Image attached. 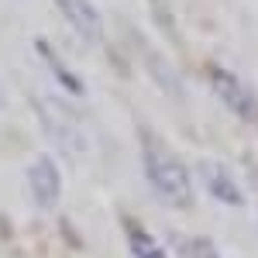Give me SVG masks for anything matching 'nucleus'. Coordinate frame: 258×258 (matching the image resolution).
<instances>
[{
	"instance_id": "obj_5",
	"label": "nucleus",
	"mask_w": 258,
	"mask_h": 258,
	"mask_svg": "<svg viewBox=\"0 0 258 258\" xmlns=\"http://www.w3.org/2000/svg\"><path fill=\"white\" fill-rule=\"evenodd\" d=\"M62 21L80 35L83 41H100L103 38V18H100L93 0H55Z\"/></svg>"
},
{
	"instance_id": "obj_7",
	"label": "nucleus",
	"mask_w": 258,
	"mask_h": 258,
	"mask_svg": "<svg viewBox=\"0 0 258 258\" xmlns=\"http://www.w3.org/2000/svg\"><path fill=\"white\" fill-rule=\"evenodd\" d=\"M35 45H38V55H41L45 62H48V69L55 73V80L62 83V90H66V93H73V97H80V93L86 90V86H83V80H80V76H73V69L66 66V59H62L59 52H52V45H48L45 38H38Z\"/></svg>"
},
{
	"instance_id": "obj_2",
	"label": "nucleus",
	"mask_w": 258,
	"mask_h": 258,
	"mask_svg": "<svg viewBox=\"0 0 258 258\" xmlns=\"http://www.w3.org/2000/svg\"><path fill=\"white\" fill-rule=\"evenodd\" d=\"M207 83H210L214 97H217L238 120L258 124V93L241 80L238 73H231V69H224V66H207Z\"/></svg>"
},
{
	"instance_id": "obj_8",
	"label": "nucleus",
	"mask_w": 258,
	"mask_h": 258,
	"mask_svg": "<svg viewBox=\"0 0 258 258\" xmlns=\"http://www.w3.org/2000/svg\"><path fill=\"white\" fill-rule=\"evenodd\" d=\"M182 255L186 258H224L217 248H214L210 238H186L182 241Z\"/></svg>"
},
{
	"instance_id": "obj_1",
	"label": "nucleus",
	"mask_w": 258,
	"mask_h": 258,
	"mask_svg": "<svg viewBox=\"0 0 258 258\" xmlns=\"http://www.w3.org/2000/svg\"><path fill=\"white\" fill-rule=\"evenodd\" d=\"M141 165H145V176H148L152 193H155L165 207H172V210H193L197 189H193L189 169H186L182 159H179L155 131H148V127L141 131Z\"/></svg>"
},
{
	"instance_id": "obj_6",
	"label": "nucleus",
	"mask_w": 258,
	"mask_h": 258,
	"mask_svg": "<svg viewBox=\"0 0 258 258\" xmlns=\"http://www.w3.org/2000/svg\"><path fill=\"white\" fill-rule=\"evenodd\" d=\"M124 241H127V251L131 258H165V248L159 244V238L135 217H124Z\"/></svg>"
},
{
	"instance_id": "obj_3",
	"label": "nucleus",
	"mask_w": 258,
	"mask_h": 258,
	"mask_svg": "<svg viewBox=\"0 0 258 258\" xmlns=\"http://www.w3.org/2000/svg\"><path fill=\"white\" fill-rule=\"evenodd\" d=\"M28 193L38 210H55L62 200V172L52 155H38L28 165Z\"/></svg>"
},
{
	"instance_id": "obj_4",
	"label": "nucleus",
	"mask_w": 258,
	"mask_h": 258,
	"mask_svg": "<svg viewBox=\"0 0 258 258\" xmlns=\"http://www.w3.org/2000/svg\"><path fill=\"white\" fill-rule=\"evenodd\" d=\"M197 179L203 182V189H207L214 200H220L224 207H241V203H244L238 179L231 176V169H227V165L203 159V162H197Z\"/></svg>"
}]
</instances>
